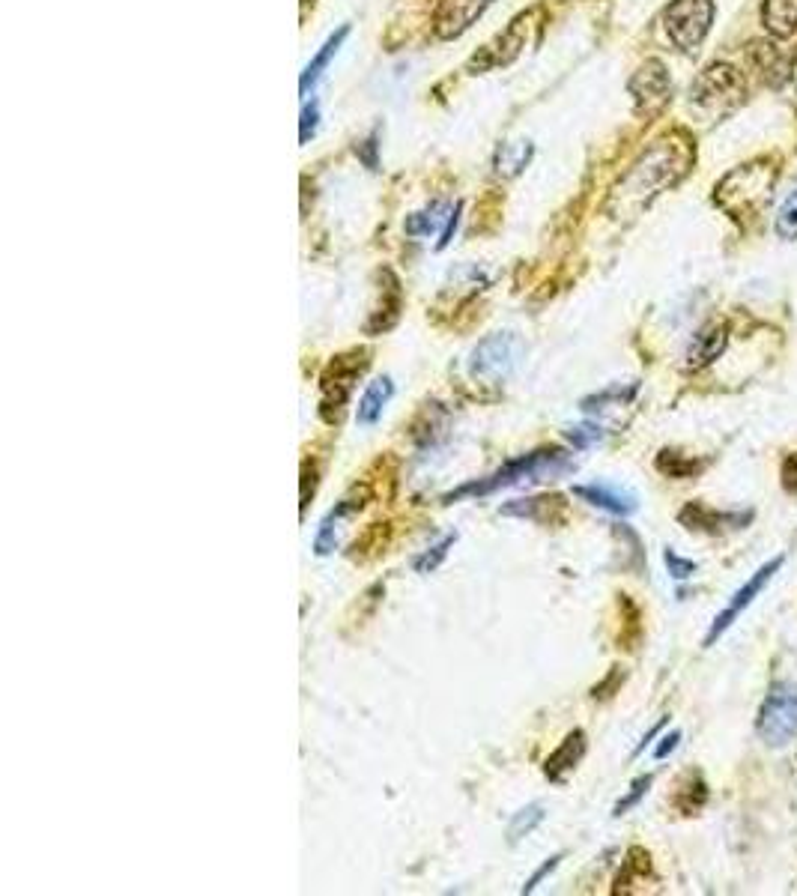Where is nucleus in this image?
I'll use <instances>...</instances> for the list:
<instances>
[{"instance_id": "nucleus-1", "label": "nucleus", "mask_w": 797, "mask_h": 896, "mask_svg": "<svg viewBox=\"0 0 797 896\" xmlns=\"http://www.w3.org/2000/svg\"><path fill=\"white\" fill-rule=\"evenodd\" d=\"M577 469V460L565 448H538L532 454H520L499 466L493 475L469 481L451 493L442 496V502H457L463 496H487L502 487H520V484H541V481H559Z\"/></svg>"}, {"instance_id": "nucleus-24", "label": "nucleus", "mask_w": 797, "mask_h": 896, "mask_svg": "<svg viewBox=\"0 0 797 896\" xmlns=\"http://www.w3.org/2000/svg\"><path fill=\"white\" fill-rule=\"evenodd\" d=\"M603 437H606L603 428H600V425H592V422H583V425H574V428L565 431V440H568L574 448H580V451H586V448L603 443Z\"/></svg>"}, {"instance_id": "nucleus-13", "label": "nucleus", "mask_w": 797, "mask_h": 896, "mask_svg": "<svg viewBox=\"0 0 797 896\" xmlns=\"http://www.w3.org/2000/svg\"><path fill=\"white\" fill-rule=\"evenodd\" d=\"M750 57H753L756 69L762 72V78L771 81L774 87L783 84V81H789V75H792V54L783 51L780 45H774V42H753Z\"/></svg>"}, {"instance_id": "nucleus-17", "label": "nucleus", "mask_w": 797, "mask_h": 896, "mask_svg": "<svg viewBox=\"0 0 797 896\" xmlns=\"http://www.w3.org/2000/svg\"><path fill=\"white\" fill-rule=\"evenodd\" d=\"M487 6V0H445L442 3V12H439V33L442 36H457L463 33L472 18Z\"/></svg>"}, {"instance_id": "nucleus-14", "label": "nucleus", "mask_w": 797, "mask_h": 896, "mask_svg": "<svg viewBox=\"0 0 797 896\" xmlns=\"http://www.w3.org/2000/svg\"><path fill=\"white\" fill-rule=\"evenodd\" d=\"M392 395H395V380L392 377H377L374 383H368V389L359 401V410H356V422L362 428H374L383 419V410L389 407Z\"/></svg>"}, {"instance_id": "nucleus-31", "label": "nucleus", "mask_w": 797, "mask_h": 896, "mask_svg": "<svg viewBox=\"0 0 797 896\" xmlns=\"http://www.w3.org/2000/svg\"><path fill=\"white\" fill-rule=\"evenodd\" d=\"M317 120H320V111H317V102H311V105H305V111H302V144L314 135V129H317Z\"/></svg>"}, {"instance_id": "nucleus-35", "label": "nucleus", "mask_w": 797, "mask_h": 896, "mask_svg": "<svg viewBox=\"0 0 797 896\" xmlns=\"http://www.w3.org/2000/svg\"><path fill=\"white\" fill-rule=\"evenodd\" d=\"M666 720H669V717H660V723H657V726H654V729H648V732H645V738H642V741H639V747H636V750H633V756H639V753H642V750H645V747H648V744H651V738H654V735H657V732H660V729H663V726H666Z\"/></svg>"}, {"instance_id": "nucleus-8", "label": "nucleus", "mask_w": 797, "mask_h": 896, "mask_svg": "<svg viewBox=\"0 0 797 896\" xmlns=\"http://www.w3.org/2000/svg\"><path fill=\"white\" fill-rule=\"evenodd\" d=\"M780 568H783V556H777L774 562H765V565H762V568H759V571H756V574L735 592V598L729 601V607L714 619V625H711V631H708V637H705V646H714V643L732 628V622H735V619L756 601V595L771 583V577H774Z\"/></svg>"}, {"instance_id": "nucleus-28", "label": "nucleus", "mask_w": 797, "mask_h": 896, "mask_svg": "<svg viewBox=\"0 0 797 896\" xmlns=\"http://www.w3.org/2000/svg\"><path fill=\"white\" fill-rule=\"evenodd\" d=\"M529 156H532V147H529V144H523L517 156H514V147H502V153H499L496 165H499V171H502V168H508L505 174H517L520 168H526Z\"/></svg>"}, {"instance_id": "nucleus-33", "label": "nucleus", "mask_w": 797, "mask_h": 896, "mask_svg": "<svg viewBox=\"0 0 797 896\" xmlns=\"http://www.w3.org/2000/svg\"><path fill=\"white\" fill-rule=\"evenodd\" d=\"M678 741H681V732H678V729L669 732V735H663L660 744H657V750H654V759H666V756L678 747Z\"/></svg>"}, {"instance_id": "nucleus-19", "label": "nucleus", "mask_w": 797, "mask_h": 896, "mask_svg": "<svg viewBox=\"0 0 797 896\" xmlns=\"http://www.w3.org/2000/svg\"><path fill=\"white\" fill-rule=\"evenodd\" d=\"M347 30H350V27H341V30H338L335 36H329V39H326V45L320 48V54H317V57H314V60H311L308 66H305V72H302V81H299L302 93H308V87H311V84H314V81H317V78L323 75V69L329 66V60H332V57H335V51L341 48V42H344Z\"/></svg>"}, {"instance_id": "nucleus-15", "label": "nucleus", "mask_w": 797, "mask_h": 896, "mask_svg": "<svg viewBox=\"0 0 797 896\" xmlns=\"http://www.w3.org/2000/svg\"><path fill=\"white\" fill-rule=\"evenodd\" d=\"M726 344H729V329L723 323L702 329L693 338L690 350H687V368H705V365H711L714 359H720V353L726 350Z\"/></svg>"}, {"instance_id": "nucleus-10", "label": "nucleus", "mask_w": 797, "mask_h": 896, "mask_svg": "<svg viewBox=\"0 0 797 896\" xmlns=\"http://www.w3.org/2000/svg\"><path fill=\"white\" fill-rule=\"evenodd\" d=\"M574 496H580L583 502L595 505L600 511H609L615 517H630L639 508L636 493H630L624 487H612V484H577Z\"/></svg>"}, {"instance_id": "nucleus-4", "label": "nucleus", "mask_w": 797, "mask_h": 896, "mask_svg": "<svg viewBox=\"0 0 797 896\" xmlns=\"http://www.w3.org/2000/svg\"><path fill=\"white\" fill-rule=\"evenodd\" d=\"M690 96H693L696 108L720 117V114L735 111L744 102L747 84H744V78H741L738 69H732V66H711V69L702 72V78H696Z\"/></svg>"}, {"instance_id": "nucleus-30", "label": "nucleus", "mask_w": 797, "mask_h": 896, "mask_svg": "<svg viewBox=\"0 0 797 896\" xmlns=\"http://www.w3.org/2000/svg\"><path fill=\"white\" fill-rule=\"evenodd\" d=\"M562 858H565L562 852H559V855H553V858H547V861H544V864H541V867L535 870V876H532V879H529V882L523 885V891H520V894H532V891H538V885H541V882H544V879H547L550 873H556V867L562 864Z\"/></svg>"}, {"instance_id": "nucleus-18", "label": "nucleus", "mask_w": 797, "mask_h": 896, "mask_svg": "<svg viewBox=\"0 0 797 896\" xmlns=\"http://www.w3.org/2000/svg\"><path fill=\"white\" fill-rule=\"evenodd\" d=\"M765 27L777 36L795 33L797 0H765Z\"/></svg>"}, {"instance_id": "nucleus-2", "label": "nucleus", "mask_w": 797, "mask_h": 896, "mask_svg": "<svg viewBox=\"0 0 797 896\" xmlns=\"http://www.w3.org/2000/svg\"><path fill=\"white\" fill-rule=\"evenodd\" d=\"M684 165H687V159H678V147L663 141L660 147H654L651 153H645L636 162V168L618 186V195L627 201L636 198V204H645L648 198L657 195V189L669 186L684 171Z\"/></svg>"}, {"instance_id": "nucleus-9", "label": "nucleus", "mask_w": 797, "mask_h": 896, "mask_svg": "<svg viewBox=\"0 0 797 896\" xmlns=\"http://www.w3.org/2000/svg\"><path fill=\"white\" fill-rule=\"evenodd\" d=\"M630 93L636 96L639 111H648V114L660 111V108L669 102V93H672V84H669V75H666L663 63H657V60L645 63V66L633 75V81H630Z\"/></svg>"}, {"instance_id": "nucleus-25", "label": "nucleus", "mask_w": 797, "mask_h": 896, "mask_svg": "<svg viewBox=\"0 0 797 896\" xmlns=\"http://www.w3.org/2000/svg\"><path fill=\"white\" fill-rule=\"evenodd\" d=\"M633 395H636V386H630V389H606V392H600V395L586 398L580 407H583L586 413H595V410H606V404H624V401H630Z\"/></svg>"}, {"instance_id": "nucleus-32", "label": "nucleus", "mask_w": 797, "mask_h": 896, "mask_svg": "<svg viewBox=\"0 0 797 896\" xmlns=\"http://www.w3.org/2000/svg\"><path fill=\"white\" fill-rule=\"evenodd\" d=\"M783 487L789 493H797V451L783 460Z\"/></svg>"}, {"instance_id": "nucleus-27", "label": "nucleus", "mask_w": 797, "mask_h": 896, "mask_svg": "<svg viewBox=\"0 0 797 896\" xmlns=\"http://www.w3.org/2000/svg\"><path fill=\"white\" fill-rule=\"evenodd\" d=\"M777 233L783 239H797V189L786 198V204L777 216Z\"/></svg>"}, {"instance_id": "nucleus-20", "label": "nucleus", "mask_w": 797, "mask_h": 896, "mask_svg": "<svg viewBox=\"0 0 797 896\" xmlns=\"http://www.w3.org/2000/svg\"><path fill=\"white\" fill-rule=\"evenodd\" d=\"M448 219H451V213H448V204L436 201V204H430L427 210H421V213L409 216L403 227H406V233H409V236H430V233H436V230H439V224L448 222Z\"/></svg>"}, {"instance_id": "nucleus-21", "label": "nucleus", "mask_w": 797, "mask_h": 896, "mask_svg": "<svg viewBox=\"0 0 797 896\" xmlns=\"http://www.w3.org/2000/svg\"><path fill=\"white\" fill-rule=\"evenodd\" d=\"M544 819H547V813H544L541 804H529V807L517 810V813L511 816V822H508V843H520V840L529 837Z\"/></svg>"}, {"instance_id": "nucleus-3", "label": "nucleus", "mask_w": 797, "mask_h": 896, "mask_svg": "<svg viewBox=\"0 0 797 896\" xmlns=\"http://www.w3.org/2000/svg\"><path fill=\"white\" fill-rule=\"evenodd\" d=\"M756 729L762 735L765 744L771 747H786L789 741H795L797 735V684L780 681L771 687V693L765 696L759 717H756Z\"/></svg>"}, {"instance_id": "nucleus-5", "label": "nucleus", "mask_w": 797, "mask_h": 896, "mask_svg": "<svg viewBox=\"0 0 797 896\" xmlns=\"http://www.w3.org/2000/svg\"><path fill=\"white\" fill-rule=\"evenodd\" d=\"M520 356H523V341L514 332H496L478 341V347L469 353V374L475 380L502 383L520 365Z\"/></svg>"}, {"instance_id": "nucleus-16", "label": "nucleus", "mask_w": 797, "mask_h": 896, "mask_svg": "<svg viewBox=\"0 0 797 896\" xmlns=\"http://www.w3.org/2000/svg\"><path fill=\"white\" fill-rule=\"evenodd\" d=\"M553 511H565L562 496H526V499H511L499 508V514L505 517H520L532 523H550Z\"/></svg>"}, {"instance_id": "nucleus-6", "label": "nucleus", "mask_w": 797, "mask_h": 896, "mask_svg": "<svg viewBox=\"0 0 797 896\" xmlns=\"http://www.w3.org/2000/svg\"><path fill=\"white\" fill-rule=\"evenodd\" d=\"M368 353H350V356H338L320 377V389H323V416H329V410H335V419H341L344 404L350 401L359 377L368 368Z\"/></svg>"}, {"instance_id": "nucleus-7", "label": "nucleus", "mask_w": 797, "mask_h": 896, "mask_svg": "<svg viewBox=\"0 0 797 896\" xmlns=\"http://www.w3.org/2000/svg\"><path fill=\"white\" fill-rule=\"evenodd\" d=\"M711 18H714L711 0H675L666 9V30L678 48L693 51L708 36Z\"/></svg>"}, {"instance_id": "nucleus-12", "label": "nucleus", "mask_w": 797, "mask_h": 896, "mask_svg": "<svg viewBox=\"0 0 797 896\" xmlns=\"http://www.w3.org/2000/svg\"><path fill=\"white\" fill-rule=\"evenodd\" d=\"M678 520L693 529V532H711V535H720L726 526H747L750 523V514H720V511H711L699 502H690L687 508H681Z\"/></svg>"}, {"instance_id": "nucleus-26", "label": "nucleus", "mask_w": 797, "mask_h": 896, "mask_svg": "<svg viewBox=\"0 0 797 896\" xmlns=\"http://www.w3.org/2000/svg\"><path fill=\"white\" fill-rule=\"evenodd\" d=\"M651 783H654V777H651V774H645V777H636V780H633V786H630V792H627V795H624V798H621V801L612 807V816L618 819V816H624L627 810H633V807H636V804L645 798V792L651 789Z\"/></svg>"}, {"instance_id": "nucleus-11", "label": "nucleus", "mask_w": 797, "mask_h": 896, "mask_svg": "<svg viewBox=\"0 0 797 896\" xmlns=\"http://www.w3.org/2000/svg\"><path fill=\"white\" fill-rule=\"evenodd\" d=\"M583 756H586V732H583V729H574V732H568L565 741L547 756V762H544V774H547V780H553V783H565V780L577 771V765L583 762Z\"/></svg>"}, {"instance_id": "nucleus-22", "label": "nucleus", "mask_w": 797, "mask_h": 896, "mask_svg": "<svg viewBox=\"0 0 797 896\" xmlns=\"http://www.w3.org/2000/svg\"><path fill=\"white\" fill-rule=\"evenodd\" d=\"M457 544V532L454 535H445L439 544H433V547H427L421 556H415L412 559V568L418 571V574H430V571H436L442 562H445V556H448V550Z\"/></svg>"}, {"instance_id": "nucleus-34", "label": "nucleus", "mask_w": 797, "mask_h": 896, "mask_svg": "<svg viewBox=\"0 0 797 896\" xmlns=\"http://www.w3.org/2000/svg\"><path fill=\"white\" fill-rule=\"evenodd\" d=\"M457 222H460V207L451 210V219H448L445 227H442V233H439V245H436V248H445V245L451 242V236H454V230H457Z\"/></svg>"}, {"instance_id": "nucleus-23", "label": "nucleus", "mask_w": 797, "mask_h": 896, "mask_svg": "<svg viewBox=\"0 0 797 896\" xmlns=\"http://www.w3.org/2000/svg\"><path fill=\"white\" fill-rule=\"evenodd\" d=\"M657 469L660 472H666L669 478H687V475H693L696 469H699V463L696 460H684L678 451H660L657 454Z\"/></svg>"}, {"instance_id": "nucleus-29", "label": "nucleus", "mask_w": 797, "mask_h": 896, "mask_svg": "<svg viewBox=\"0 0 797 896\" xmlns=\"http://www.w3.org/2000/svg\"><path fill=\"white\" fill-rule=\"evenodd\" d=\"M663 562H666V568H669V574L675 577V580H687V577H693L696 574V562H690V559H681L678 553H672V550H666L663 553Z\"/></svg>"}]
</instances>
